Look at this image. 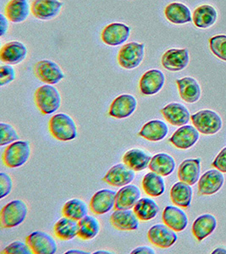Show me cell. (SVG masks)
<instances>
[{
	"instance_id": "obj_27",
	"label": "cell",
	"mask_w": 226,
	"mask_h": 254,
	"mask_svg": "<svg viewBox=\"0 0 226 254\" xmlns=\"http://www.w3.org/2000/svg\"><path fill=\"white\" fill-rule=\"evenodd\" d=\"M168 132V126L166 123L160 120H154L146 123L138 135L150 142H159L166 138Z\"/></svg>"
},
{
	"instance_id": "obj_26",
	"label": "cell",
	"mask_w": 226,
	"mask_h": 254,
	"mask_svg": "<svg viewBox=\"0 0 226 254\" xmlns=\"http://www.w3.org/2000/svg\"><path fill=\"white\" fill-rule=\"evenodd\" d=\"M180 98L189 104H193L199 100L201 97V87L192 77H184L176 80Z\"/></svg>"
},
{
	"instance_id": "obj_37",
	"label": "cell",
	"mask_w": 226,
	"mask_h": 254,
	"mask_svg": "<svg viewBox=\"0 0 226 254\" xmlns=\"http://www.w3.org/2000/svg\"><path fill=\"white\" fill-rule=\"evenodd\" d=\"M78 237L81 240L88 241L95 238L100 231V223L95 217L86 215L79 220Z\"/></svg>"
},
{
	"instance_id": "obj_2",
	"label": "cell",
	"mask_w": 226,
	"mask_h": 254,
	"mask_svg": "<svg viewBox=\"0 0 226 254\" xmlns=\"http://www.w3.org/2000/svg\"><path fill=\"white\" fill-rule=\"evenodd\" d=\"M34 101L43 115H51L60 107L61 96L56 87L47 84L36 90Z\"/></svg>"
},
{
	"instance_id": "obj_44",
	"label": "cell",
	"mask_w": 226,
	"mask_h": 254,
	"mask_svg": "<svg viewBox=\"0 0 226 254\" xmlns=\"http://www.w3.org/2000/svg\"><path fill=\"white\" fill-rule=\"evenodd\" d=\"M213 167L216 168L217 170L226 173V147L221 151V153L218 154L214 163L212 164Z\"/></svg>"
},
{
	"instance_id": "obj_30",
	"label": "cell",
	"mask_w": 226,
	"mask_h": 254,
	"mask_svg": "<svg viewBox=\"0 0 226 254\" xmlns=\"http://www.w3.org/2000/svg\"><path fill=\"white\" fill-rule=\"evenodd\" d=\"M165 15L170 22L176 25L189 23L192 20L188 7L180 3H171L166 6Z\"/></svg>"
},
{
	"instance_id": "obj_29",
	"label": "cell",
	"mask_w": 226,
	"mask_h": 254,
	"mask_svg": "<svg viewBox=\"0 0 226 254\" xmlns=\"http://www.w3.org/2000/svg\"><path fill=\"white\" fill-rule=\"evenodd\" d=\"M217 226V220L211 214H203L198 217L192 225V233L198 241H203L211 235Z\"/></svg>"
},
{
	"instance_id": "obj_1",
	"label": "cell",
	"mask_w": 226,
	"mask_h": 254,
	"mask_svg": "<svg viewBox=\"0 0 226 254\" xmlns=\"http://www.w3.org/2000/svg\"><path fill=\"white\" fill-rule=\"evenodd\" d=\"M50 131L55 138L62 142H68L77 136V127L70 116L64 113L57 114L50 119Z\"/></svg>"
},
{
	"instance_id": "obj_14",
	"label": "cell",
	"mask_w": 226,
	"mask_h": 254,
	"mask_svg": "<svg viewBox=\"0 0 226 254\" xmlns=\"http://www.w3.org/2000/svg\"><path fill=\"white\" fill-rule=\"evenodd\" d=\"M137 107V100L131 94H122L112 102L109 115L116 119L128 118Z\"/></svg>"
},
{
	"instance_id": "obj_6",
	"label": "cell",
	"mask_w": 226,
	"mask_h": 254,
	"mask_svg": "<svg viewBox=\"0 0 226 254\" xmlns=\"http://www.w3.org/2000/svg\"><path fill=\"white\" fill-rule=\"evenodd\" d=\"M191 122L198 131L205 135H213L220 131L223 123L221 116L212 110H201L191 116Z\"/></svg>"
},
{
	"instance_id": "obj_45",
	"label": "cell",
	"mask_w": 226,
	"mask_h": 254,
	"mask_svg": "<svg viewBox=\"0 0 226 254\" xmlns=\"http://www.w3.org/2000/svg\"><path fill=\"white\" fill-rule=\"evenodd\" d=\"M8 19L6 17L5 15L1 14L0 15V31H1V37H3L8 31L9 27V23H8Z\"/></svg>"
},
{
	"instance_id": "obj_35",
	"label": "cell",
	"mask_w": 226,
	"mask_h": 254,
	"mask_svg": "<svg viewBox=\"0 0 226 254\" xmlns=\"http://www.w3.org/2000/svg\"><path fill=\"white\" fill-rule=\"evenodd\" d=\"M142 188L149 196H160L166 190V183L162 176L154 171L149 172L142 180Z\"/></svg>"
},
{
	"instance_id": "obj_21",
	"label": "cell",
	"mask_w": 226,
	"mask_h": 254,
	"mask_svg": "<svg viewBox=\"0 0 226 254\" xmlns=\"http://www.w3.org/2000/svg\"><path fill=\"white\" fill-rule=\"evenodd\" d=\"M166 121L174 127H182L188 123L191 115L186 106L179 103H171L161 110Z\"/></svg>"
},
{
	"instance_id": "obj_34",
	"label": "cell",
	"mask_w": 226,
	"mask_h": 254,
	"mask_svg": "<svg viewBox=\"0 0 226 254\" xmlns=\"http://www.w3.org/2000/svg\"><path fill=\"white\" fill-rule=\"evenodd\" d=\"M217 12L211 5L204 4L195 9L192 15V21L199 28H209L215 23Z\"/></svg>"
},
{
	"instance_id": "obj_10",
	"label": "cell",
	"mask_w": 226,
	"mask_h": 254,
	"mask_svg": "<svg viewBox=\"0 0 226 254\" xmlns=\"http://www.w3.org/2000/svg\"><path fill=\"white\" fill-rule=\"evenodd\" d=\"M131 28L123 23H111L102 31V41L109 46H119L130 38Z\"/></svg>"
},
{
	"instance_id": "obj_13",
	"label": "cell",
	"mask_w": 226,
	"mask_h": 254,
	"mask_svg": "<svg viewBox=\"0 0 226 254\" xmlns=\"http://www.w3.org/2000/svg\"><path fill=\"white\" fill-rule=\"evenodd\" d=\"M63 3L58 0H34L31 5V11L38 20H49L57 17Z\"/></svg>"
},
{
	"instance_id": "obj_9",
	"label": "cell",
	"mask_w": 226,
	"mask_h": 254,
	"mask_svg": "<svg viewBox=\"0 0 226 254\" xmlns=\"http://www.w3.org/2000/svg\"><path fill=\"white\" fill-rule=\"evenodd\" d=\"M149 242L160 249H169L177 241L176 233L166 224L154 225L148 232Z\"/></svg>"
},
{
	"instance_id": "obj_41",
	"label": "cell",
	"mask_w": 226,
	"mask_h": 254,
	"mask_svg": "<svg viewBox=\"0 0 226 254\" xmlns=\"http://www.w3.org/2000/svg\"><path fill=\"white\" fill-rule=\"evenodd\" d=\"M1 254H32L33 252L30 249L27 243H21V242H14L10 243L8 247H6Z\"/></svg>"
},
{
	"instance_id": "obj_16",
	"label": "cell",
	"mask_w": 226,
	"mask_h": 254,
	"mask_svg": "<svg viewBox=\"0 0 226 254\" xmlns=\"http://www.w3.org/2000/svg\"><path fill=\"white\" fill-rule=\"evenodd\" d=\"M116 193L114 190L109 189L97 191L90 201L89 208L93 214L101 215L112 210L115 205Z\"/></svg>"
},
{
	"instance_id": "obj_11",
	"label": "cell",
	"mask_w": 226,
	"mask_h": 254,
	"mask_svg": "<svg viewBox=\"0 0 226 254\" xmlns=\"http://www.w3.org/2000/svg\"><path fill=\"white\" fill-rule=\"evenodd\" d=\"M135 176L136 171L128 167L125 164H119L109 170L103 181L109 185L122 188L133 182Z\"/></svg>"
},
{
	"instance_id": "obj_46",
	"label": "cell",
	"mask_w": 226,
	"mask_h": 254,
	"mask_svg": "<svg viewBox=\"0 0 226 254\" xmlns=\"http://www.w3.org/2000/svg\"><path fill=\"white\" fill-rule=\"evenodd\" d=\"M131 254H154L155 252L154 251V249H151L149 247H139L134 249L133 251L131 252Z\"/></svg>"
},
{
	"instance_id": "obj_47",
	"label": "cell",
	"mask_w": 226,
	"mask_h": 254,
	"mask_svg": "<svg viewBox=\"0 0 226 254\" xmlns=\"http://www.w3.org/2000/svg\"><path fill=\"white\" fill-rule=\"evenodd\" d=\"M66 254H89V253H87V252L84 251H80V250H70V251L66 252L65 253Z\"/></svg>"
},
{
	"instance_id": "obj_28",
	"label": "cell",
	"mask_w": 226,
	"mask_h": 254,
	"mask_svg": "<svg viewBox=\"0 0 226 254\" xmlns=\"http://www.w3.org/2000/svg\"><path fill=\"white\" fill-rule=\"evenodd\" d=\"M152 157L145 151L133 148L127 151L123 156V163L136 172L145 170L149 166Z\"/></svg>"
},
{
	"instance_id": "obj_8",
	"label": "cell",
	"mask_w": 226,
	"mask_h": 254,
	"mask_svg": "<svg viewBox=\"0 0 226 254\" xmlns=\"http://www.w3.org/2000/svg\"><path fill=\"white\" fill-rule=\"evenodd\" d=\"M26 242L33 254H55L57 244L54 237L44 231H34L26 237Z\"/></svg>"
},
{
	"instance_id": "obj_4",
	"label": "cell",
	"mask_w": 226,
	"mask_h": 254,
	"mask_svg": "<svg viewBox=\"0 0 226 254\" xmlns=\"http://www.w3.org/2000/svg\"><path fill=\"white\" fill-rule=\"evenodd\" d=\"M31 156V146L28 141H16L6 147L3 162L9 168H18L25 165Z\"/></svg>"
},
{
	"instance_id": "obj_31",
	"label": "cell",
	"mask_w": 226,
	"mask_h": 254,
	"mask_svg": "<svg viewBox=\"0 0 226 254\" xmlns=\"http://www.w3.org/2000/svg\"><path fill=\"white\" fill-rule=\"evenodd\" d=\"M148 167L151 171H154L160 176H168L174 172L175 161L170 154L158 153L152 158Z\"/></svg>"
},
{
	"instance_id": "obj_48",
	"label": "cell",
	"mask_w": 226,
	"mask_h": 254,
	"mask_svg": "<svg viewBox=\"0 0 226 254\" xmlns=\"http://www.w3.org/2000/svg\"><path fill=\"white\" fill-rule=\"evenodd\" d=\"M226 254V250L221 249H215V251L213 252V254Z\"/></svg>"
},
{
	"instance_id": "obj_36",
	"label": "cell",
	"mask_w": 226,
	"mask_h": 254,
	"mask_svg": "<svg viewBox=\"0 0 226 254\" xmlns=\"http://www.w3.org/2000/svg\"><path fill=\"white\" fill-rule=\"evenodd\" d=\"M134 212L142 221L153 220L160 212V207L154 200L143 197L136 202L134 207Z\"/></svg>"
},
{
	"instance_id": "obj_5",
	"label": "cell",
	"mask_w": 226,
	"mask_h": 254,
	"mask_svg": "<svg viewBox=\"0 0 226 254\" xmlns=\"http://www.w3.org/2000/svg\"><path fill=\"white\" fill-rule=\"evenodd\" d=\"M145 55V45L138 43H129L119 49L117 61L125 69H134L142 64Z\"/></svg>"
},
{
	"instance_id": "obj_18",
	"label": "cell",
	"mask_w": 226,
	"mask_h": 254,
	"mask_svg": "<svg viewBox=\"0 0 226 254\" xmlns=\"http://www.w3.org/2000/svg\"><path fill=\"white\" fill-rule=\"evenodd\" d=\"M27 55V49L22 43L12 41L4 44L0 51L1 61L7 64L15 65L25 61Z\"/></svg>"
},
{
	"instance_id": "obj_15",
	"label": "cell",
	"mask_w": 226,
	"mask_h": 254,
	"mask_svg": "<svg viewBox=\"0 0 226 254\" xmlns=\"http://www.w3.org/2000/svg\"><path fill=\"white\" fill-rule=\"evenodd\" d=\"M190 57L186 49H170L163 55L161 64L170 71H180L188 65Z\"/></svg>"
},
{
	"instance_id": "obj_49",
	"label": "cell",
	"mask_w": 226,
	"mask_h": 254,
	"mask_svg": "<svg viewBox=\"0 0 226 254\" xmlns=\"http://www.w3.org/2000/svg\"><path fill=\"white\" fill-rule=\"evenodd\" d=\"M111 254V253H110V252H105V251H99V252H95V253H94V254Z\"/></svg>"
},
{
	"instance_id": "obj_40",
	"label": "cell",
	"mask_w": 226,
	"mask_h": 254,
	"mask_svg": "<svg viewBox=\"0 0 226 254\" xmlns=\"http://www.w3.org/2000/svg\"><path fill=\"white\" fill-rule=\"evenodd\" d=\"M0 131H1V141H0L1 147L16 142L20 138L17 130H15V127H12L11 125L2 122L0 124Z\"/></svg>"
},
{
	"instance_id": "obj_42",
	"label": "cell",
	"mask_w": 226,
	"mask_h": 254,
	"mask_svg": "<svg viewBox=\"0 0 226 254\" xmlns=\"http://www.w3.org/2000/svg\"><path fill=\"white\" fill-rule=\"evenodd\" d=\"M15 79V70L10 65H2L0 68V86L3 87Z\"/></svg>"
},
{
	"instance_id": "obj_17",
	"label": "cell",
	"mask_w": 226,
	"mask_h": 254,
	"mask_svg": "<svg viewBox=\"0 0 226 254\" xmlns=\"http://www.w3.org/2000/svg\"><path fill=\"white\" fill-rule=\"evenodd\" d=\"M198 139L199 131L197 128L185 125L174 131L170 138V142L177 148L186 150L194 146Z\"/></svg>"
},
{
	"instance_id": "obj_7",
	"label": "cell",
	"mask_w": 226,
	"mask_h": 254,
	"mask_svg": "<svg viewBox=\"0 0 226 254\" xmlns=\"http://www.w3.org/2000/svg\"><path fill=\"white\" fill-rule=\"evenodd\" d=\"M36 76L49 85L58 84L64 78V73L58 64L49 60L38 61L33 68Z\"/></svg>"
},
{
	"instance_id": "obj_20",
	"label": "cell",
	"mask_w": 226,
	"mask_h": 254,
	"mask_svg": "<svg viewBox=\"0 0 226 254\" xmlns=\"http://www.w3.org/2000/svg\"><path fill=\"white\" fill-rule=\"evenodd\" d=\"M225 178L223 174L217 170L207 171L201 176L198 182L199 195H212L221 190L223 187Z\"/></svg>"
},
{
	"instance_id": "obj_38",
	"label": "cell",
	"mask_w": 226,
	"mask_h": 254,
	"mask_svg": "<svg viewBox=\"0 0 226 254\" xmlns=\"http://www.w3.org/2000/svg\"><path fill=\"white\" fill-rule=\"evenodd\" d=\"M87 211L88 208L84 201L79 198H73L65 202L62 209V214L63 216L79 221L87 215Z\"/></svg>"
},
{
	"instance_id": "obj_43",
	"label": "cell",
	"mask_w": 226,
	"mask_h": 254,
	"mask_svg": "<svg viewBox=\"0 0 226 254\" xmlns=\"http://www.w3.org/2000/svg\"><path fill=\"white\" fill-rule=\"evenodd\" d=\"M13 181L8 174L0 173V198H3L11 192Z\"/></svg>"
},
{
	"instance_id": "obj_22",
	"label": "cell",
	"mask_w": 226,
	"mask_h": 254,
	"mask_svg": "<svg viewBox=\"0 0 226 254\" xmlns=\"http://www.w3.org/2000/svg\"><path fill=\"white\" fill-rule=\"evenodd\" d=\"M111 225L119 231H136L139 227V219L134 210H115L111 216Z\"/></svg>"
},
{
	"instance_id": "obj_23",
	"label": "cell",
	"mask_w": 226,
	"mask_h": 254,
	"mask_svg": "<svg viewBox=\"0 0 226 254\" xmlns=\"http://www.w3.org/2000/svg\"><path fill=\"white\" fill-rule=\"evenodd\" d=\"M163 222L176 232L184 231L188 225L186 213L174 206H167L162 216Z\"/></svg>"
},
{
	"instance_id": "obj_39",
	"label": "cell",
	"mask_w": 226,
	"mask_h": 254,
	"mask_svg": "<svg viewBox=\"0 0 226 254\" xmlns=\"http://www.w3.org/2000/svg\"><path fill=\"white\" fill-rule=\"evenodd\" d=\"M212 53L222 61H226V36L218 35L209 39Z\"/></svg>"
},
{
	"instance_id": "obj_32",
	"label": "cell",
	"mask_w": 226,
	"mask_h": 254,
	"mask_svg": "<svg viewBox=\"0 0 226 254\" xmlns=\"http://www.w3.org/2000/svg\"><path fill=\"white\" fill-rule=\"evenodd\" d=\"M170 197L173 203L178 207L189 208L192 199L191 185L181 181L177 182L171 188Z\"/></svg>"
},
{
	"instance_id": "obj_19",
	"label": "cell",
	"mask_w": 226,
	"mask_h": 254,
	"mask_svg": "<svg viewBox=\"0 0 226 254\" xmlns=\"http://www.w3.org/2000/svg\"><path fill=\"white\" fill-rule=\"evenodd\" d=\"M142 192L136 186L129 185L122 187L121 189L116 193L115 210L131 209L136 205V202L141 199Z\"/></svg>"
},
{
	"instance_id": "obj_24",
	"label": "cell",
	"mask_w": 226,
	"mask_h": 254,
	"mask_svg": "<svg viewBox=\"0 0 226 254\" xmlns=\"http://www.w3.org/2000/svg\"><path fill=\"white\" fill-rule=\"evenodd\" d=\"M31 7L27 0H10L4 8V15L14 23L23 22L29 16Z\"/></svg>"
},
{
	"instance_id": "obj_25",
	"label": "cell",
	"mask_w": 226,
	"mask_h": 254,
	"mask_svg": "<svg viewBox=\"0 0 226 254\" xmlns=\"http://www.w3.org/2000/svg\"><path fill=\"white\" fill-rule=\"evenodd\" d=\"M201 160L199 159H186L178 169V177L183 182L193 186L200 177Z\"/></svg>"
},
{
	"instance_id": "obj_3",
	"label": "cell",
	"mask_w": 226,
	"mask_h": 254,
	"mask_svg": "<svg viewBox=\"0 0 226 254\" xmlns=\"http://www.w3.org/2000/svg\"><path fill=\"white\" fill-rule=\"evenodd\" d=\"M28 213V207L22 200H13L7 203L1 210V225L3 228L16 227L25 221Z\"/></svg>"
},
{
	"instance_id": "obj_33",
	"label": "cell",
	"mask_w": 226,
	"mask_h": 254,
	"mask_svg": "<svg viewBox=\"0 0 226 254\" xmlns=\"http://www.w3.org/2000/svg\"><path fill=\"white\" fill-rule=\"evenodd\" d=\"M54 232L56 237L62 241H70L78 236L79 223L67 217H63L55 225Z\"/></svg>"
},
{
	"instance_id": "obj_12",
	"label": "cell",
	"mask_w": 226,
	"mask_h": 254,
	"mask_svg": "<svg viewBox=\"0 0 226 254\" xmlns=\"http://www.w3.org/2000/svg\"><path fill=\"white\" fill-rule=\"evenodd\" d=\"M166 82V76L160 69H150L140 79V92L145 96L155 95L160 93Z\"/></svg>"
}]
</instances>
